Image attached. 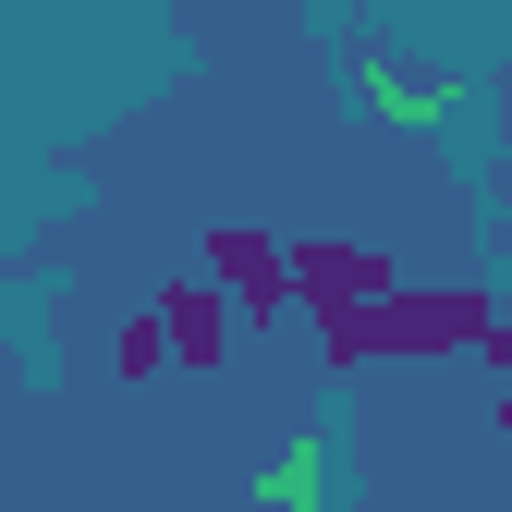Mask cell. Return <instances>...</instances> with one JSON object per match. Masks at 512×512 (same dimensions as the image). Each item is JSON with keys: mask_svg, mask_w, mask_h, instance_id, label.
<instances>
[{"mask_svg": "<svg viewBox=\"0 0 512 512\" xmlns=\"http://www.w3.org/2000/svg\"><path fill=\"white\" fill-rule=\"evenodd\" d=\"M220 269H232V293H256V305L281 293V269H269V244H244V232H220Z\"/></svg>", "mask_w": 512, "mask_h": 512, "instance_id": "obj_1", "label": "cell"}]
</instances>
